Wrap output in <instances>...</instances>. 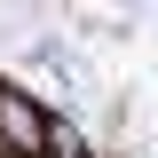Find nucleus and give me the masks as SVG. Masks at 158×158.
Listing matches in <instances>:
<instances>
[{"label":"nucleus","mask_w":158,"mask_h":158,"mask_svg":"<svg viewBox=\"0 0 158 158\" xmlns=\"http://www.w3.org/2000/svg\"><path fill=\"white\" fill-rule=\"evenodd\" d=\"M48 103L32 95V87H16V79H0V158H40L48 150Z\"/></svg>","instance_id":"f257e3e1"},{"label":"nucleus","mask_w":158,"mask_h":158,"mask_svg":"<svg viewBox=\"0 0 158 158\" xmlns=\"http://www.w3.org/2000/svg\"><path fill=\"white\" fill-rule=\"evenodd\" d=\"M48 158H95V135H87V127H79V118H48Z\"/></svg>","instance_id":"7ed1b4c3"},{"label":"nucleus","mask_w":158,"mask_h":158,"mask_svg":"<svg viewBox=\"0 0 158 158\" xmlns=\"http://www.w3.org/2000/svg\"><path fill=\"white\" fill-rule=\"evenodd\" d=\"M40 158H48V150H40Z\"/></svg>","instance_id":"20e7f679"},{"label":"nucleus","mask_w":158,"mask_h":158,"mask_svg":"<svg viewBox=\"0 0 158 158\" xmlns=\"http://www.w3.org/2000/svg\"><path fill=\"white\" fill-rule=\"evenodd\" d=\"M63 8H71L79 24H95L103 40H118L127 24H135V0H63Z\"/></svg>","instance_id":"f03ea898"}]
</instances>
